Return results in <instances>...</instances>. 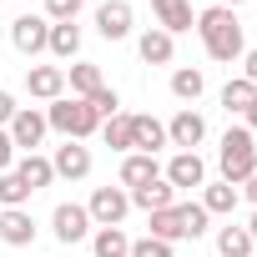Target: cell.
<instances>
[{
    "label": "cell",
    "mask_w": 257,
    "mask_h": 257,
    "mask_svg": "<svg viewBox=\"0 0 257 257\" xmlns=\"http://www.w3.org/2000/svg\"><path fill=\"white\" fill-rule=\"evenodd\" d=\"M192 31L202 36V46H207V56H212L217 66H232V61H242V51H247L242 21H237V11H227V6L197 11V26H192Z\"/></svg>",
    "instance_id": "cell-1"
},
{
    "label": "cell",
    "mask_w": 257,
    "mask_h": 257,
    "mask_svg": "<svg viewBox=\"0 0 257 257\" xmlns=\"http://www.w3.org/2000/svg\"><path fill=\"white\" fill-rule=\"evenodd\" d=\"M207 212H202V202H172V207H162V212H152L147 217V237H162V242H197V237H207Z\"/></svg>",
    "instance_id": "cell-2"
},
{
    "label": "cell",
    "mask_w": 257,
    "mask_h": 257,
    "mask_svg": "<svg viewBox=\"0 0 257 257\" xmlns=\"http://www.w3.org/2000/svg\"><path fill=\"white\" fill-rule=\"evenodd\" d=\"M217 172H222V182H232V187H242V182L257 172V137L247 132V126H227V132H222Z\"/></svg>",
    "instance_id": "cell-3"
},
{
    "label": "cell",
    "mask_w": 257,
    "mask_h": 257,
    "mask_svg": "<svg viewBox=\"0 0 257 257\" xmlns=\"http://www.w3.org/2000/svg\"><path fill=\"white\" fill-rule=\"evenodd\" d=\"M46 126H51L56 137H66V142H86V137H96V132H101V116L91 111V101L61 96V101H51V106H46Z\"/></svg>",
    "instance_id": "cell-4"
},
{
    "label": "cell",
    "mask_w": 257,
    "mask_h": 257,
    "mask_svg": "<svg viewBox=\"0 0 257 257\" xmlns=\"http://www.w3.org/2000/svg\"><path fill=\"white\" fill-rule=\"evenodd\" d=\"M86 212H91V227H121L126 212H132V192L126 187H96Z\"/></svg>",
    "instance_id": "cell-5"
},
{
    "label": "cell",
    "mask_w": 257,
    "mask_h": 257,
    "mask_svg": "<svg viewBox=\"0 0 257 257\" xmlns=\"http://www.w3.org/2000/svg\"><path fill=\"white\" fill-rule=\"evenodd\" d=\"M51 232H56V242L61 247H76V242H86L96 227H91V212H86V202H61L56 212H51Z\"/></svg>",
    "instance_id": "cell-6"
},
{
    "label": "cell",
    "mask_w": 257,
    "mask_h": 257,
    "mask_svg": "<svg viewBox=\"0 0 257 257\" xmlns=\"http://www.w3.org/2000/svg\"><path fill=\"white\" fill-rule=\"evenodd\" d=\"M46 41H51V21L46 16H16L11 21V46L26 56V61H36V56H46Z\"/></svg>",
    "instance_id": "cell-7"
},
{
    "label": "cell",
    "mask_w": 257,
    "mask_h": 257,
    "mask_svg": "<svg viewBox=\"0 0 257 257\" xmlns=\"http://www.w3.org/2000/svg\"><path fill=\"white\" fill-rule=\"evenodd\" d=\"M6 132H11L16 152L26 157V152H36V147L46 142V132H51V126H46V111H41V106H21V111L11 116V126H6Z\"/></svg>",
    "instance_id": "cell-8"
},
{
    "label": "cell",
    "mask_w": 257,
    "mask_h": 257,
    "mask_svg": "<svg viewBox=\"0 0 257 257\" xmlns=\"http://www.w3.org/2000/svg\"><path fill=\"white\" fill-rule=\"evenodd\" d=\"M202 142H207V116L192 111V106H182V111L167 121V147H177V152H197Z\"/></svg>",
    "instance_id": "cell-9"
},
{
    "label": "cell",
    "mask_w": 257,
    "mask_h": 257,
    "mask_svg": "<svg viewBox=\"0 0 257 257\" xmlns=\"http://www.w3.org/2000/svg\"><path fill=\"white\" fill-rule=\"evenodd\" d=\"M96 31H101V41H126L137 31V11H132V0H106V6H96Z\"/></svg>",
    "instance_id": "cell-10"
},
{
    "label": "cell",
    "mask_w": 257,
    "mask_h": 257,
    "mask_svg": "<svg viewBox=\"0 0 257 257\" xmlns=\"http://www.w3.org/2000/svg\"><path fill=\"white\" fill-rule=\"evenodd\" d=\"M26 96L31 101H61L66 96V66H26Z\"/></svg>",
    "instance_id": "cell-11"
},
{
    "label": "cell",
    "mask_w": 257,
    "mask_h": 257,
    "mask_svg": "<svg viewBox=\"0 0 257 257\" xmlns=\"http://www.w3.org/2000/svg\"><path fill=\"white\" fill-rule=\"evenodd\" d=\"M51 167H56V177H66V182H86L96 162H91V147H86V142H61L56 157H51Z\"/></svg>",
    "instance_id": "cell-12"
},
{
    "label": "cell",
    "mask_w": 257,
    "mask_h": 257,
    "mask_svg": "<svg viewBox=\"0 0 257 257\" xmlns=\"http://www.w3.org/2000/svg\"><path fill=\"white\" fill-rule=\"evenodd\" d=\"M36 217H31V207H0V242L6 247H31L36 242Z\"/></svg>",
    "instance_id": "cell-13"
},
{
    "label": "cell",
    "mask_w": 257,
    "mask_h": 257,
    "mask_svg": "<svg viewBox=\"0 0 257 257\" xmlns=\"http://www.w3.org/2000/svg\"><path fill=\"white\" fill-rule=\"evenodd\" d=\"M162 177H167L177 192H187V187H207V162H202L197 152H177V157L162 167Z\"/></svg>",
    "instance_id": "cell-14"
},
{
    "label": "cell",
    "mask_w": 257,
    "mask_h": 257,
    "mask_svg": "<svg viewBox=\"0 0 257 257\" xmlns=\"http://www.w3.org/2000/svg\"><path fill=\"white\" fill-rule=\"evenodd\" d=\"M152 16H157V26L177 41V36H187L192 26H197V11H192V0H152Z\"/></svg>",
    "instance_id": "cell-15"
},
{
    "label": "cell",
    "mask_w": 257,
    "mask_h": 257,
    "mask_svg": "<svg viewBox=\"0 0 257 257\" xmlns=\"http://www.w3.org/2000/svg\"><path fill=\"white\" fill-rule=\"evenodd\" d=\"M157 177H162V162H157V157H147V152H126V157H121V177H116V187L137 192V187H147V182H157Z\"/></svg>",
    "instance_id": "cell-16"
},
{
    "label": "cell",
    "mask_w": 257,
    "mask_h": 257,
    "mask_svg": "<svg viewBox=\"0 0 257 257\" xmlns=\"http://www.w3.org/2000/svg\"><path fill=\"white\" fill-rule=\"evenodd\" d=\"M137 56H142L147 66H172V56H177V41H172L162 26H147V31L137 36Z\"/></svg>",
    "instance_id": "cell-17"
},
{
    "label": "cell",
    "mask_w": 257,
    "mask_h": 257,
    "mask_svg": "<svg viewBox=\"0 0 257 257\" xmlns=\"http://www.w3.org/2000/svg\"><path fill=\"white\" fill-rule=\"evenodd\" d=\"M101 86H106V76H101L96 61H71V66H66V91H71L76 101H91Z\"/></svg>",
    "instance_id": "cell-18"
},
{
    "label": "cell",
    "mask_w": 257,
    "mask_h": 257,
    "mask_svg": "<svg viewBox=\"0 0 257 257\" xmlns=\"http://www.w3.org/2000/svg\"><path fill=\"white\" fill-rule=\"evenodd\" d=\"M167 147V121H157V116H132V152H147V157H157Z\"/></svg>",
    "instance_id": "cell-19"
},
{
    "label": "cell",
    "mask_w": 257,
    "mask_h": 257,
    "mask_svg": "<svg viewBox=\"0 0 257 257\" xmlns=\"http://www.w3.org/2000/svg\"><path fill=\"white\" fill-rule=\"evenodd\" d=\"M242 207V187H232V182H207L202 187V212L207 217H232Z\"/></svg>",
    "instance_id": "cell-20"
},
{
    "label": "cell",
    "mask_w": 257,
    "mask_h": 257,
    "mask_svg": "<svg viewBox=\"0 0 257 257\" xmlns=\"http://www.w3.org/2000/svg\"><path fill=\"white\" fill-rule=\"evenodd\" d=\"M16 177H21L31 192H41V187H51V182H56V167H51V157L26 152V157H16Z\"/></svg>",
    "instance_id": "cell-21"
},
{
    "label": "cell",
    "mask_w": 257,
    "mask_h": 257,
    "mask_svg": "<svg viewBox=\"0 0 257 257\" xmlns=\"http://www.w3.org/2000/svg\"><path fill=\"white\" fill-rule=\"evenodd\" d=\"M172 202H177V187H172L167 177H157V182H147V187H137V192H132V207H137V212H147V217H152V212H162V207H172Z\"/></svg>",
    "instance_id": "cell-22"
},
{
    "label": "cell",
    "mask_w": 257,
    "mask_h": 257,
    "mask_svg": "<svg viewBox=\"0 0 257 257\" xmlns=\"http://www.w3.org/2000/svg\"><path fill=\"white\" fill-rule=\"evenodd\" d=\"M91 257H132V237H126V227H96L91 232Z\"/></svg>",
    "instance_id": "cell-23"
},
{
    "label": "cell",
    "mask_w": 257,
    "mask_h": 257,
    "mask_svg": "<svg viewBox=\"0 0 257 257\" xmlns=\"http://www.w3.org/2000/svg\"><path fill=\"white\" fill-rule=\"evenodd\" d=\"M46 51H51L56 61H76V56H81V26H76V21H66V26H51V41H46Z\"/></svg>",
    "instance_id": "cell-24"
},
{
    "label": "cell",
    "mask_w": 257,
    "mask_h": 257,
    "mask_svg": "<svg viewBox=\"0 0 257 257\" xmlns=\"http://www.w3.org/2000/svg\"><path fill=\"white\" fill-rule=\"evenodd\" d=\"M202 91H207V76H202L197 66H177V71H172V96H177V101H187V106H192Z\"/></svg>",
    "instance_id": "cell-25"
},
{
    "label": "cell",
    "mask_w": 257,
    "mask_h": 257,
    "mask_svg": "<svg viewBox=\"0 0 257 257\" xmlns=\"http://www.w3.org/2000/svg\"><path fill=\"white\" fill-rule=\"evenodd\" d=\"M217 252H222V257H252L257 247H252V237H247V227H237V222H227V227H217Z\"/></svg>",
    "instance_id": "cell-26"
},
{
    "label": "cell",
    "mask_w": 257,
    "mask_h": 257,
    "mask_svg": "<svg viewBox=\"0 0 257 257\" xmlns=\"http://www.w3.org/2000/svg\"><path fill=\"white\" fill-rule=\"evenodd\" d=\"M252 96H257V86H252V81H242V76H232V81L222 86V111H227V116H242Z\"/></svg>",
    "instance_id": "cell-27"
},
{
    "label": "cell",
    "mask_w": 257,
    "mask_h": 257,
    "mask_svg": "<svg viewBox=\"0 0 257 257\" xmlns=\"http://www.w3.org/2000/svg\"><path fill=\"white\" fill-rule=\"evenodd\" d=\"M101 142L111 147V152H132V116H111V121H101Z\"/></svg>",
    "instance_id": "cell-28"
},
{
    "label": "cell",
    "mask_w": 257,
    "mask_h": 257,
    "mask_svg": "<svg viewBox=\"0 0 257 257\" xmlns=\"http://www.w3.org/2000/svg\"><path fill=\"white\" fill-rule=\"evenodd\" d=\"M31 197H36V192L16 177V167H11V172H0V207H26Z\"/></svg>",
    "instance_id": "cell-29"
},
{
    "label": "cell",
    "mask_w": 257,
    "mask_h": 257,
    "mask_svg": "<svg viewBox=\"0 0 257 257\" xmlns=\"http://www.w3.org/2000/svg\"><path fill=\"white\" fill-rule=\"evenodd\" d=\"M91 111H96L101 121H111V116H121V96H116V86H101V91L91 96Z\"/></svg>",
    "instance_id": "cell-30"
},
{
    "label": "cell",
    "mask_w": 257,
    "mask_h": 257,
    "mask_svg": "<svg viewBox=\"0 0 257 257\" xmlns=\"http://www.w3.org/2000/svg\"><path fill=\"white\" fill-rule=\"evenodd\" d=\"M51 26H66V21H76L81 16V0H46V11H41Z\"/></svg>",
    "instance_id": "cell-31"
},
{
    "label": "cell",
    "mask_w": 257,
    "mask_h": 257,
    "mask_svg": "<svg viewBox=\"0 0 257 257\" xmlns=\"http://www.w3.org/2000/svg\"><path fill=\"white\" fill-rule=\"evenodd\" d=\"M132 257H177V252H172V242H162V237H137V242H132Z\"/></svg>",
    "instance_id": "cell-32"
},
{
    "label": "cell",
    "mask_w": 257,
    "mask_h": 257,
    "mask_svg": "<svg viewBox=\"0 0 257 257\" xmlns=\"http://www.w3.org/2000/svg\"><path fill=\"white\" fill-rule=\"evenodd\" d=\"M16 157H21V152H16L11 132H6V126H0V172H11V167H16Z\"/></svg>",
    "instance_id": "cell-33"
},
{
    "label": "cell",
    "mask_w": 257,
    "mask_h": 257,
    "mask_svg": "<svg viewBox=\"0 0 257 257\" xmlns=\"http://www.w3.org/2000/svg\"><path fill=\"white\" fill-rule=\"evenodd\" d=\"M21 106H16V96L11 91H0V126H11V116H16Z\"/></svg>",
    "instance_id": "cell-34"
},
{
    "label": "cell",
    "mask_w": 257,
    "mask_h": 257,
    "mask_svg": "<svg viewBox=\"0 0 257 257\" xmlns=\"http://www.w3.org/2000/svg\"><path fill=\"white\" fill-rule=\"evenodd\" d=\"M242 81L257 86V51H242Z\"/></svg>",
    "instance_id": "cell-35"
},
{
    "label": "cell",
    "mask_w": 257,
    "mask_h": 257,
    "mask_svg": "<svg viewBox=\"0 0 257 257\" xmlns=\"http://www.w3.org/2000/svg\"><path fill=\"white\" fill-rule=\"evenodd\" d=\"M242 126H247V132H252V137H257V96H252V101H247V111H242Z\"/></svg>",
    "instance_id": "cell-36"
},
{
    "label": "cell",
    "mask_w": 257,
    "mask_h": 257,
    "mask_svg": "<svg viewBox=\"0 0 257 257\" xmlns=\"http://www.w3.org/2000/svg\"><path fill=\"white\" fill-rule=\"evenodd\" d=\"M242 192H247V202H252V207H257V172H252V177H247V182H242Z\"/></svg>",
    "instance_id": "cell-37"
},
{
    "label": "cell",
    "mask_w": 257,
    "mask_h": 257,
    "mask_svg": "<svg viewBox=\"0 0 257 257\" xmlns=\"http://www.w3.org/2000/svg\"><path fill=\"white\" fill-rule=\"evenodd\" d=\"M242 227H247V237H252V247H257V207H252V217H247Z\"/></svg>",
    "instance_id": "cell-38"
},
{
    "label": "cell",
    "mask_w": 257,
    "mask_h": 257,
    "mask_svg": "<svg viewBox=\"0 0 257 257\" xmlns=\"http://www.w3.org/2000/svg\"><path fill=\"white\" fill-rule=\"evenodd\" d=\"M217 6H227V11H237V6H247V0H217Z\"/></svg>",
    "instance_id": "cell-39"
}]
</instances>
